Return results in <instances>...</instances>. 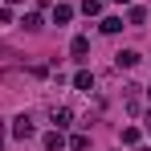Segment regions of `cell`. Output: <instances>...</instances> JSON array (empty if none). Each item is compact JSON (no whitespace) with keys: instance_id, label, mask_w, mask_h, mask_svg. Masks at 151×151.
Listing matches in <instances>:
<instances>
[{"instance_id":"obj_8","label":"cell","mask_w":151,"mask_h":151,"mask_svg":"<svg viewBox=\"0 0 151 151\" xmlns=\"http://www.w3.org/2000/svg\"><path fill=\"white\" fill-rule=\"evenodd\" d=\"M21 25H25L29 33H37V29H41V12H25V17H21Z\"/></svg>"},{"instance_id":"obj_13","label":"cell","mask_w":151,"mask_h":151,"mask_svg":"<svg viewBox=\"0 0 151 151\" xmlns=\"http://www.w3.org/2000/svg\"><path fill=\"white\" fill-rule=\"evenodd\" d=\"M123 143H127V147H131V143H139V131H135V127H123Z\"/></svg>"},{"instance_id":"obj_6","label":"cell","mask_w":151,"mask_h":151,"mask_svg":"<svg viewBox=\"0 0 151 151\" xmlns=\"http://www.w3.org/2000/svg\"><path fill=\"white\" fill-rule=\"evenodd\" d=\"M74 86L90 94V90H94V74H90V70H78V74H74Z\"/></svg>"},{"instance_id":"obj_7","label":"cell","mask_w":151,"mask_h":151,"mask_svg":"<svg viewBox=\"0 0 151 151\" xmlns=\"http://www.w3.org/2000/svg\"><path fill=\"white\" fill-rule=\"evenodd\" d=\"M70 53H74L78 61H86V53H90V41H86V37H74V45H70Z\"/></svg>"},{"instance_id":"obj_16","label":"cell","mask_w":151,"mask_h":151,"mask_svg":"<svg viewBox=\"0 0 151 151\" xmlns=\"http://www.w3.org/2000/svg\"><path fill=\"white\" fill-rule=\"evenodd\" d=\"M8 4H21V0H8Z\"/></svg>"},{"instance_id":"obj_12","label":"cell","mask_w":151,"mask_h":151,"mask_svg":"<svg viewBox=\"0 0 151 151\" xmlns=\"http://www.w3.org/2000/svg\"><path fill=\"white\" fill-rule=\"evenodd\" d=\"M127 21H131V25H147V8H131Z\"/></svg>"},{"instance_id":"obj_2","label":"cell","mask_w":151,"mask_h":151,"mask_svg":"<svg viewBox=\"0 0 151 151\" xmlns=\"http://www.w3.org/2000/svg\"><path fill=\"white\" fill-rule=\"evenodd\" d=\"M49 119H53V127H57V131H65V127L74 123V110H70V106H53Z\"/></svg>"},{"instance_id":"obj_4","label":"cell","mask_w":151,"mask_h":151,"mask_svg":"<svg viewBox=\"0 0 151 151\" xmlns=\"http://www.w3.org/2000/svg\"><path fill=\"white\" fill-rule=\"evenodd\" d=\"M41 143H45V151H61V147H65V135L53 127V131H45V135H41Z\"/></svg>"},{"instance_id":"obj_19","label":"cell","mask_w":151,"mask_h":151,"mask_svg":"<svg viewBox=\"0 0 151 151\" xmlns=\"http://www.w3.org/2000/svg\"><path fill=\"white\" fill-rule=\"evenodd\" d=\"M147 98H151V90H147Z\"/></svg>"},{"instance_id":"obj_9","label":"cell","mask_w":151,"mask_h":151,"mask_svg":"<svg viewBox=\"0 0 151 151\" xmlns=\"http://www.w3.org/2000/svg\"><path fill=\"white\" fill-rule=\"evenodd\" d=\"M82 12H86V17H98V12H102V0H82Z\"/></svg>"},{"instance_id":"obj_10","label":"cell","mask_w":151,"mask_h":151,"mask_svg":"<svg viewBox=\"0 0 151 151\" xmlns=\"http://www.w3.org/2000/svg\"><path fill=\"white\" fill-rule=\"evenodd\" d=\"M119 29H123V17H106L102 21V33H119Z\"/></svg>"},{"instance_id":"obj_3","label":"cell","mask_w":151,"mask_h":151,"mask_svg":"<svg viewBox=\"0 0 151 151\" xmlns=\"http://www.w3.org/2000/svg\"><path fill=\"white\" fill-rule=\"evenodd\" d=\"M114 65H119V70H135V65H139V49H123V53H114Z\"/></svg>"},{"instance_id":"obj_14","label":"cell","mask_w":151,"mask_h":151,"mask_svg":"<svg viewBox=\"0 0 151 151\" xmlns=\"http://www.w3.org/2000/svg\"><path fill=\"white\" fill-rule=\"evenodd\" d=\"M110 4H131V0H110Z\"/></svg>"},{"instance_id":"obj_5","label":"cell","mask_w":151,"mask_h":151,"mask_svg":"<svg viewBox=\"0 0 151 151\" xmlns=\"http://www.w3.org/2000/svg\"><path fill=\"white\" fill-rule=\"evenodd\" d=\"M74 21V8L70 4H53V25H70Z\"/></svg>"},{"instance_id":"obj_11","label":"cell","mask_w":151,"mask_h":151,"mask_svg":"<svg viewBox=\"0 0 151 151\" xmlns=\"http://www.w3.org/2000/svg\"><path fill=\"white\" fill-rule=\"evenodd\" d=\"M90 147V135H74V139H70V151H86Z\"/></svg>"},{"instance_id":"obj_15","label":"cell","mask_w":151,"mask_h":151,"mask_svg":"<svg viewBox=\"0 0 151 151\" xmlns=\"http://www.w3.org/2000/svg\"><path fill=\"white\" fill-rule=\"evenodd\" d=\"M0 139H4V119H0Z\"/></svg>"},{"instance_id":"obj_1","label":"cell","mask_w":151,"mask_h":151,"mask_svg":"<svg viewBox=\"0 0 151 151\" xmlns=\"http://www.w3.org/2000/svg\"><path fill=\"white\" fill-rule=\"evenodd\" d=\"M12 135H17L21 143H29V139L37 135V127H33V119H29V114H17V119H12Z\"/></svg>"},{"instance_id":"obj_17","label":"cell","mask_w":151,"mask_h":151,"mask_svg":"<svg viewBox=\"0 0 151 151\" xmlns=\"http://www.w3.org/2000/svg\"><path fill=\"white\" fill-rule=\"evenodd\" d=\"M0 151H4V139H0Z\"/></svg>"},{"instance_id":"obj_18","label":"cell","mask_w":151,"mask_h":151,"mask_svg":"<svg viewBox=\"0 0 151 151\" xmlns=\"http://www.w3.org/2000/svg\"><path fill=\"white\" fill-rule=\"evenodd\" d=\"M139 151H151V147H139Z\"/></svg>"}]
</instances>
